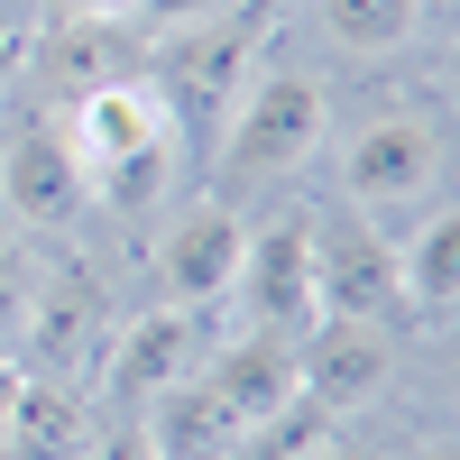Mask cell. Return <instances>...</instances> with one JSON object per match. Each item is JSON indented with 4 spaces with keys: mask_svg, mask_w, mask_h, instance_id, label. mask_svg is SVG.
Wrapping results in <instances>:
<instances>
[{
    "mask_svg": "<svg viewBox=\"0 0 460 460\" xmlns=\"http://www.w3.org/2000/svg\"><path fill=\"white\" fill-rule=\"evenodd\" d=\"M65 147L84 166V203L111 212H147L175 175V120L147 84H102L65 111Z\"/></svg>",
    "mask_w": 460,
    "mask_h": 460,
    "instance_id": "6da1fadb",
    "label": "cell"
},
{
    "mask_svg": "<svg viewBox=\"0 0 460 460\" xmlns=\"http://www.w3.org/2000/svg\"><path fill=\"white\" fill-rule=\"evenodd\" d=\"M332 129V102L314 74H249L240 102H230V120H221V175L230 184H277V175H304L314 166V147Z\"/></svg>",
    "mask_w": 460,
    "mask_h": 460,
    "instance_id": "7a4b0ae2",
    "label": "cell"
},
{
    "mask_svg": "<svg viewBox=\"0 0 460 460\" xmlns=\"http://www.w3.org/2000/svg\"><path fill=\"white\" fill-rule=\"evenodd\" d=\"M258 37H267V19H258V10H221V19H203V28H175V37H166L157 102H166V120H175V129L221 138L230 102H240L249 65H258Z\"/></svg>",
    "mask_w": 460,
    "mask_h": 460,
    "instance_id": "3957f363",
    "label": "cell"
},
{
    "mask_svg": "<svg viewBox=\"0 0 460 460\" xmlns=\"http://www.w3.org/2000/svg\"><path fill=\"white\" fill-rule=\"evenodd\" d=\"M111 332H120V323H111V295H102L93 267H56V277L28 286L19 350H28V368L47 377V387H74V396H84L93 368L111 359Z\"/></svg>",
    "mask_w": 460,
    "mask_h": 460,
    "instance_id": "277c9868",
    "label": "cell"
},
{
    "mask_svg": "<svg viewBox=\"0 0 460 460\" xmlns=\"http://www.w3.org/2000/svg\"><path fill=\"white\" fill-rule=\"evenodd\" d=\"M341 184H350L359 212H414L442 194V129L424 111H387V120H368L350 138V157H341Z\"/></svg>",
    "mask_w": 460,
    "mask_h": 460,
    "instance_id": "5b68a950",
    "label": "cell"
},
{
    "mask_svg": "<svg viewBox=\"0 0 460 460\" xmlns=\"http://www.w3.org/2000/svg\"><path fill=\"white\" fill-rule=\"evenodd\" d=\"M240 304H249V332H314L323 323V295H314V212H286V221H267L249 230V249H240Z\"/></svg>",
    "mask_w": 460,
    "mask_h": 460,
    "instance_id": "8992f818",
    "label": "cell"
},
{
    "mask_svg": "<svg viewBox=\"0 0 460 460\" xmlns=\"http://www.w3.org/2000/svg\"><path fill=\"white\" fill-rule=\"evenodd\" d=\"M295 368H304V396H314L323 414H350V405H377L396 377V341L377 323H341L323 314L314 332L295 341Z\"/></svg>",
    "mask_w": 460,
    "mask_h": 460,
    "instance_id": "52a82bcc",
    "label": "cell"
},
{
    "mask_svg": "<svg viewBox=\"0 0 460 460\" xmlns=\"http://www.w3.org/2000/svg\"><path fill=\"white\" fill-rule=\"evenodd\" d=\"M314 295L341 323H377L396 304V249L377 240L368 221H350V212L314 221Z\"/></svg>",
    "mask_w": 460,
    "mask_h": 460,
    "instance_id": "ba28073f",
    "label": "cell"
},
{
    "mask_svg": "<svg viewBox=\"0 0 460 460\" xmlns=\"http://www.w3.org/2000/svg\"><path fill=\"white\" fill-rule=\"evenodd\" d=\"M0 212L37 221V230H65L84 212V166L65 147V111H47V120H28L10 138V157H0Z\"/></svg>",
    "mask_w": 460,
    "mask_h": 460,
    "instance_id": "9c48e42d",
    "label": "cell"
},
{
    "mask_svg": "<svg viewBox=\"0 0 460 460\" xmlns=\"http://www.w3.org/2000/svg\"><path fill=\"white\" fill-rule=\"evenodd\" d=\"M240 249H249V221L230 212V203H194L175 230H166V249H157V286L166 304H203L230 295V277H240Z\"/></svg>",
    "mask_w": 460,
    "mask_h": 460,
    "instance_id": "30bf717a",
    "label": "cell"
},
{
    "mask_svg": "<svg viewBox=\"0 0 460 460\" xmlns=\"http://www.w3.org/2000/svg\"><path fill=\"white\" fill-rule=\"evenodd\" d=\"M203 359V332H194V304H157V314H138L129 332H111V396L120 405H147V396H166L175 377H194Z\"/></svg>",
    "mask_w": 460,
    "mask_h": 460,
    "instance_id": "8fae6325",
    "label": "cell"
},
{
    "mask_svg": "<svg viewBox=\"0 0 460 460\" xmlns=\"http://www.w3.org/2000/svg\"><path fill=\"white\" fill-rule=\"evenodd\" d=\"M203 377H212V396L240 414V424H277V414L304 396V368H295V341H286V332H240V341H221V359H212Z\"/></svg>",
    "mask_w": 460,
    "mask_h": 460,
    "instance_id": "7c38bea8",
    "label": "cell"
},
{
    "mask_svg": "<svg viewBox=\"0 0 460 460\" xmlns=\"http://www.w3.org/2000/svg\"><path fill=\"white\" fill-rule=\"evenodd\" d=\"M147 442H157V460H240V442H249V424L230 414L221 396H212V377L194 368V377H175L166 396H147Z\"/></svg>",
    "mask_w": 460,
    "mask_h": 460,
    "instance_id": "4fadbf2b",
    "label": "cell"
},
{
    "mask_svg": "<svg viewBox=\"0 0 460 460\" xmlns=\"http://www.w3.org/2000/svg\"><path fill=\"white\" fill-rule=\"evenodd\" d=\"M93 451V414L74 387H47L28 377L19 405H10V433H0V460H84Z\"/></svg>",
    "mask_w": 460,
    "mask_h": 460,
    "instance_id": "5bb4252c",
    "label": "cell"
},
{
    "mask_svg": "<svg viewBox=\"0 0 460 460\" xmlns=\"http://www.w3.org/2000/svg\"><path fill=\"white\" fill-rule=\"evenodd\" d=\"M37 74L56 84V111H74L84 93H102V84H129V56L111 47L102 19H56L47 37H37Z\"/></svg>",
    "mask_w": 460,
    "mask_h": 460,
    "instance_id": "9a60e30c",
    "label": "cell"
},
{
    "mask_svg": "<svg viewBox=\"0 0 460 460\" xmlns=\"http://www.w3.org/2000/svg\"><path fill=\"white\" fill-rule=\"evenodd\" d=\"M396 304H414L424 323H451V304H460V221L433 203L424 230L396 249Z\"/></svg>",
    "mask_w": 460,
    "mask_h": 460,
    "instance_id": "2e32d148",
    "label": "cell"
},
{
    "mask_svg": "<svg viewBox=\"0 0 460 460\" xmlns=\"http://www.w3.org/2000/svg\"><path fill=\"white\" fill-rule=\"evenodd\" d=\"M414 19H424V0H323L332 47H350V56H396Z\"/></svg>",
    "mask_w": 460,
    "mask_h": 460,
    "instance_id": "e0dca14e",
    "label": "cell"
},
{
    "mask_svg": "<svg viewBox=\"0 0 460 460\" xmlns=\"http://www.w3.org/2000/svg\"><path fill=\"white\" fill-rule=\"evenodd\" d=\"M28 258L10 249V230H0V350H19V323H28Z\"/></svg>",
    "mask_w": 460,
    "mask_h": 460,
    "instance_id": "ac0fdd59",
    "label": "cell"
},
{
    "mask_svg": "<svg viewBox=\"0 0 460 460\" xmlns=\"http://www.w3.org/2000/svg\"><path fill=\"white\" fill-rule=\"evenodd\" d=\"M221 10H240V0H138V19L166 28V37H175V28H203V19H221Z\"/></svg>",
    "mask_w": 460,
    "mask_h": 460,
    "instance_id": "d6986e66",
    "label": "cell"
},
{
    "mask_svg": "<svg viewBox=\"0 0 460 460\" xmlns=\"http://www.w3.org/2000/svg\"><path fill=\"white\" fill-rule=\"evenodd\" d=\"M84 460H157V442H147V433H102Z\"/></svg>",
    "mask_w": 460,
    "mask_h": 460,
    "instance_id": "ffe728a7",
    "label": "cell"
},
{
    "mask_svg": "<svg viewBox=\"0 0 460 460\" xmlns=\"http://www.w3.org/2000/svg\"><path fill=\"white\" fill-rule=\"evenodd\" d=\"M56 19H138V0H56Z\"/></svg>",
    "mask_w": 460,
    "mask_h": 460,
    "instance_id": "44dd1931",
    "label": "cell"
},
{
    "mask_svg": "<svg viewBox=\"0 0 460 460\" xmlns=\"http://www.w3.org/2000/svg\"><path fill=\"white\" fill-rule=\"evenodd\" d=\"M19 387H28V368L0 350V433H10V405H19Z\"/></svg>",
    "mask_w": 460,
    "mask_h": 460,
    "instance_id": "7402d4cb",
    "label": "cell"
},
{
    "mask_svg": "<svg viewBox=\"0 0 460 460\" xmlns=\"http://www.w3.org/2000/svg\"><path fill=\"white\" fill-rule=\"evenodd\" d=\"M28 65V47H19V37H0V93H10V74Z\"/></svg>",
    "mask_w": 460,
    "mask_h": 460,
    "instance_id": "603a6c76",
    "label": "cell"
},
{
    "mask_svg": "<svg viewBox=\"0 0 460 460\" xmlns=\"http://www.w3.org/2000/svg\"><path fill=\"white\" fill-rule=\"evenodd\" d=\"M304 460H368V451H350V442H332V451H304Z\"/></svg>",
    "mask_w": 460,
    "mask_h": 460,
    "instance_id": "cb8c5ba5",
    "label": "cell"
},
{
    "mask_svg": "<svg viewBox=\"0 0 460 460\" xmlns=\"http://www.w3.org/2000/svg\"><path fill=\"white\" fill-rule=\"evenodd\" d=\"M240 10H258V19H277V10H286V0H240Z\"/></svg>",
    "mask_w": 460,
    "mask_h": 460,
    "instance_id": "d4e9b609",
    "label": "cell"
},
{
    "mask_svg": "<svg viewBox=\"0 0 460 460\" xmlns=\"http://www.w3.org/2000/svg\"><path fill=\"white\" fill-rule=\"evenodd\" d=\"M414 460H451V442H424V451H414Z\"/></svg>",
    "mask_w": 460,
    "mask_h": 460,
    "instance_id": "484cf974",
    "label": "cell"
}]
</instances>
